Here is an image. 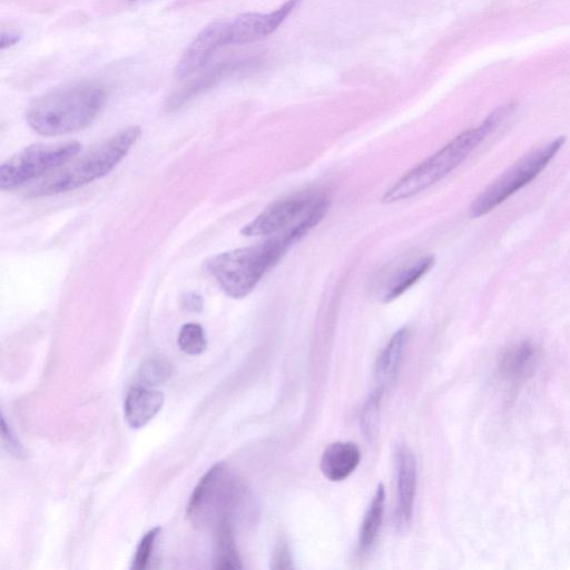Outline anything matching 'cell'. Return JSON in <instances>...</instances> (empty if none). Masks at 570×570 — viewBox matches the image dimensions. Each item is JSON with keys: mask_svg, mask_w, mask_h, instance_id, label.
<instances>
[{"mask_svg": "<svg viewBox=\"0 0 570 570\" xmlns=\"http://www.w3.org/2000/svg\"><path fill=\"white\" fill-rule=\"evenodd\" d=\"M242 484L229 477L224 464H216L200 480L190 499L186 516L195 526L218 520L237 499Z\"/></svg>", "mask_w": 570, "mask_h": 570, "instance_id": "cell-7", "label": "cell"}, {"mask_svg": "<svg viewBox=\"0 0 570 570\" xmlns=\"http://www.w3.org/2000/svg\"><path fill=\"white\" fill-rule=\"evenodd\" d=\"M536 350L529 342H522L507 351L504 357V368L511 376L524 375L532 367Z\"/></svg>", "mask_w": 570, "mask_h": 570, "instance_id": "cell-19", "label": "cell"}, {"mask_svg": "<svg viewBox=\"0 0 570 570\" xmlns=\"http://www.w3.org/2000/svg\"><path fill=\"white\" fill-rule=\"evenodd\" d=\"M213 567L220 570L243 568L237 540H235L234 520L230 516H223L218 520Z\"/></svg>", "mask_w": 570, "mask_h": 570, "instance_id": "cell-16", "label": "cell"}, {"mask_svg": "<svg viewBox=\"0 0 570 570\" xmlns=\"http://www.w3.org/2000/svg\"><path fill=\"white\" fill-rule=\"evenodd\" d=\"M172 365L163 357L147 359L139 371V377L147 386L162 385L172 376Z\"/></svg>", "mask_w": 570, "mask_h": 570, "instance_id": "cell-20", "label": "cell"}, {"mask_svg": "<svg viewBox=\"0 0 570 570\" xmlns=\"http://www.w3.org/2000/svg\"><path fill=\"white\" fill-rule=\"evenodd\" d=\"M566 142L565 136H560L536 151L527 154L522 160L511 166L504 174L480 193L475 201L471 203L469 214L471 218L477 219L485 216L500 204L525 188L542 173L548 164L554 160L556 154L562 150Z\"/></svg>", "mask_w": 570, "mask_h": 570, "instance_id": "cell-5", "label": "cell"}, {"mask_svg": "<svg viewBox=\"0 0 570 570\" xmlns=\"http://www.w3.org/2000/svg\"><path fill=\"white\" fill-rule=\"evenodd\" d=\"M301 235L298 229L291 228L251 247L221 253L208 262V270L229 297L243 299L293 244L304 238Z\"/></svg>", "mask_w": 570, "mask_h": 570, "instance_id": "cell-2", "label": "cell"}, {"mask_svg": "<svg viewBox=\"0 0 570 570\" xmlns=\"http://www.w3.org/2000/svg\"><path fill=\"white\" fill-rule=\"evenodd\" d=\"M77 142L35 144L17 152L0 166V189L13 191L72 161L80 153Z\"/></svg>", "mask_w": 570, "mask_h": 570, "instance_id": "cell-6", "label": "cell"}, {"mask_svg": "<svg viewBox=\"0 0 570 570\" xmlns=\"http://www.w3.org/2000/svg\"><path fill=\"white\" fill-rule=\"evenodd\" d=\"M324 198L326 194L306 191L275 201L245 225L241 233L245 237H273L299 223Z\"/></svg>", "mask_w": 570, "mask_h": 570, "instance_id": "cell-8", "label": "cell"}, {"mask_svg": "<svg viewBox=\"0 0 570 570\" xmlns=\"http://www.w3.org/2000/svg\"><path fill=\"white\" fill-rule=\"evenodd\" d=\"M179 346L188 355H201L208 347L204 329L200 324L186 323L179 334Z\"/></svg>", "mask_w": 570, "mask_h": 570, "instance_id": "cell-21", "label": "cell"}, {"mask_svg": "<svg viewBox=\"0 0 570 570\" xmlns=\"http://www.w3.org/2000/svg\"><path fill=\"white\" fill-rule=\"evenodd\" d=\"M398 504L396 523L399 530L409 527L414 513L417 490V461L408 448H402L397 457Z\"/></svg>", "mask_w": 570, "mask_h": 570, "instance_id": "cell-11", "label": "cell"}, {"mask_svg": "<svg viewBox=\"0 0 570 570\" xmlns=\"http://www.w3.org/2000/svg\"><path fill=\"white\" fill-rule=\"evenodd\" d=\"M139 126H130L116 133L110 139L92 147L78 159H74L60 170L48 176L29 193V198H45L56 194L75 191L104 178L119 165L132 147L140 140Z\"/></svg>", "mask_w": 570, "mask_h": 570, "instance_id": "cell-4", "label": "cell"}, {"mask_svg": "<svg viewBox=\"0 0 570 570\" xmlns=\"http://www.w3.org/2000/svg\"><path fill=\"white\" fill-rule=\"evenodd\" d=\"M21 38H22L21 34L16 32L3 33L2 37H0V48L6 49L9 47H13L17 43H19V41H21Z\"/></svg>", "mask_w": 570, "mask_h": 570, "instance_id": "cell-27", "label": "cell"}, {"mask_svg": "<svg viewBox=\"0 0 570 570\" xmlns=\"http://www.w3.org/2000/svg\"><path fill=\"white\" fill-rule=\"evenodd\" d=\"M258 64L259 62L257 60H248L216 65L212 70L196 78V80L192 81L188 86L183 87L182 90L173 94L169 101V108L176 110V108H180V106L190 101L195 95H199L220 82L222 78L233 73L251 70V68Z\"/></svg>", "mask_w": 570, "mask_h": 570, "instance_id": "cell-14", "label": "cell"}, {"mask_svg": "<svg viewBox=\"0 0 570 570\" xmlns=\"http://www.w3.org/2000/svg\"><path fill=\"white\" fill-rule=\"evenodd\" d=\"M184 307L193 312H199L203 309V299L196 293H189L184 299Z\"/></svg>", "mask_w": 570, "mask_h": 570, "instance_id": "cell-26", "label": "cell"}, {"mask_svg": "<svg viewBox=\"0 0 570 570\" xmlns=\"http://www.w3.org/2000/svg\"><path fill=\"white\" fill-rule=\"evenodd\" d=\"M382 395L383 392L378 389L373 392L362 411L361 426L366 436L370 439L375 438L377 434Z\"/></svg>", "mask_w": 570, "mask_h": 570, "instance_id": "cell-22", "label": "cell"}, {"mask_svg": "<svg viewBox=\"0 0 570 570\" xmlns=\"http://www.w3.org/2000/svg\"><path fill=\"white\" fill-rule=\"evenodd\" d=\"M434 265L435 258L432 255H427V257L409 263L407 267L399 269L392 275L385 291H383V302L389 303L400 298L402 294L414 287L421 278H424L434 268Z\"/></svg>", "mask_w": 570, "mask_h": 570, "instance_id": "cell-17", "label": "cell"}, {"mask_svg": "<svg viewBox=\"0 0 570 570\" xmlns=\"http://www.w3.org/2000/svg\"><path fill=\"white\" fill-rule=\"evenodd\" d=\"M514 108V104L500 107L476 129L458 135L456 139L393 184L383 196V202L396 203L409 200L445 179L497 129L500 123L504 122L507 116L513 113Z\"/></svg>", "mask_w": 570, "mask_h": 570, "instance_id": "cell-3", "label": "cell"}, {"mask_svg": "<svg viewBox=\"0 0 570 570\" xmlns=\"http://www.w3.org/2000/svg\"><path fill=\"white\" fill-rule=\"evenodd\" d=\"M2 436H3L4 446L8 452H11V454H13L17 458L26 457V451L23 445L15 437L11 428L8 427L4 417L2 418Z\"/></svg>", "mask_w": 570, "mask_h": 570, "instance_id": "cell-24", "label": "cell"}, {"mask_svg": "<svg viewBox=\"0 0 570 570\" xmlns=\"http://www.w3.org/2000/svg\"><path fill=\"white\" fill-rule=\"evenodd\" d=\"M228 45H231L230 23L215 22L206 26L186 47L178 66H176V78L184 80V78L201 71L219 49Z\"/></svg>", "mask_w": 570, "mask_h": 570, "instance_id": "cell-9", "label": "cell"}, {"mask_svg": "<svg viewBox=\"0 0 570 570\" xmlns=\"http://www.w3.org/2000/svg\"><path fill=\"white\" fill-rule=\"evenodd\" d=\"M361 460V451L355 442H334L324 450L321 470L331 481H343L355 471Z\"/></svg>", "mask_w": 570, "mask_h": 570, "instance_id": "cell-12", "label": "cell"}, {"mask_svg": "<svg viewBox=\"0 0 570 570\" xmlns=\"http://www.w3.org/2000/svg\"><path fill=\"white\" fill-rule=\"evenodd\" d=\"M106 98L105 88L100 84L67 85L37 98L29 106L26 120L36 133L44 136L81 131L100 114Z\"/></svg>", "mask_w": 570, "mask_h": 570, "instance_id": "cell-1", "label": "cell"}, {"mask_svg": "<svg viewBox=\"0 0 570 570\" xmlns=\"http://www.w3.org/2000/svg\"><path fill=\"white\" fill-rule=\"evenodd\" d=\"M386 489L379 485L363 519L360 529L359 550L365 554L375 544L385 515Z\"/></svg>", "mask_w": 570, "mask_h": 570, "instance_id": "cell-18", "label": "cell"}, {"mask_svg": "<svg viewBox=\"0 0 570 570\" xmlns=\"http://www.w3.org/2000/svg\"><path fill=\"white\" fill-rule=\"evenodd\" d=\"M409 337L410 333L407 328L400 329L393 334L388 345L381 352L376 366L377 389L381 392H385L387 387L396 379L402 359H404Z\"/></svg>", "mask_w": 570, "mask_h": 570, "instance_id": "cell-15", "label": "cell"}, {"mask_svg": "<svg viewBox=\"0 0 570 570\" xmlns=\"http://www.w3.org/2000/svg\"><path fill=\"white\" fill-rule=\"evenodd\" d=\"M164 395L160 391L135 387L127 393L124 414L127 424L134 429L145 427L161 411Z\"/></svg>", "mask_w": 570, "mask_h": 570, "instance_id": "cell-13", "label": "cell"}, {"mask_svg": "<svg viewBox=\"0 0 570 570\" xmlns=\"http://www.w3.org/2000/svg\"><path fill=\"white\" fill-rule=\"evenodd\" d=\"M301 0H288L270 14L248 13L230 23L231 45H244L260 41L273 34L297 8Z\"/></svg>", "mask_w": 570, "mask_h": 570, "instance_id": "cell-10", "label": "cell"}, {"mask_svg": "<svg viewBox=\"0 0 570 570\" xmlns=\"http://www.w3.org/2000/svg\"><path fill=\"white\" fill-rule=\"evenodd\" d=\"M160 534L161 528L155 527L143 536L139 546H137L136 553L132 562V569L143 570L149 567L152 554L154 552L156 539L160 536Z\"/></svg>", "mask_w": 570, "mask_h": 570, "instance_id": "cell-23", "label": "cell"}, {"mask_svg": "<svg viewBox=\"0 0 570 570\" xmlns=\"http://www.w3.org/2000/svg\"><path fill=\"white\" fill-rule=\"evenodd\" d=\"M271 567L273 569L293 568L291 550L287 543L282 542L277 548H275L272 556Z\"/></svg>", "mask_w": 570, "mask_h": 570, "instance_id": "cell-25", "label": "cell"}]
</instances>
